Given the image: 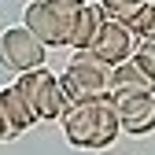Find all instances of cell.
<instances>
[{
    "label": "cell",
    "instance_id": "5b68a950",
    "mask_svg": "<svg viewBox=\"0 0 155 155\" xmlns=\"http://www.w3.org/2000/svg\"><path fill=\"white\" fill-rule=\"evenodd\" d=\"M45 45L37 41V37L26 30V26H8L4 33H0V63H4L8 70H37L45 67Z\"/></svg>",
    "mask_w": 155,
    "mask_h": 155
},
{
    "label": "cell",
    "instance_id": "7a4b0ae2",
    "mask_svg": "<svg viewBox=\"0 0 155 155\" xmlns=\"http://www.w3.org/2000/svg\"><path fill=\"white\" fill-rule=\"evenodd\" d=\"M111 74H114V67H107L100 55H92V52H78L74 59L67 63L63 78H59V89H63L67 107L107 96V92H111Z\"/></svg>",
    "mask_w": 155,
    "mask_h": 155
},
{
    "label": "cell",
    "instance_id": "7c38bea8",
    "mask_svg": "<svg viewBox=\"0 0 155 155\" xmlns=\"http://www.w3.org/2000/svg\"><path fill=\"white\" fill-rule=\"evenodd\" d=\"M129 30L137 33V41H155V4H140V11L133 15Z\"/></svg>",
    "mask_w": 155,
    "mask_h": 155
},
{
    "label": "cell",
    "instance_id": "6da1fadb",
    "mask_svg": "<svg viewBox=\"0 0 155 155\" xmlns=\"http://www.w3.org/2000/svg\"><path fill=\"white\" fill-rule=\"evenodd\" d=\"M63 133L78 148H107L122 133V126H118V114H114L111 100L100 96V100H85V104L67 107L63 111Z\"/></svg>",
    "mask_w": 155,
    "mask_h": 155
},
{
    "label": "cell",
    "instance_id": "9c48e42d",
    "mask_svg": "<svg viewBox=\"0 0 155 155\" xmlns=\"http://www.w3.org/2000/svg\"><path fill=\"white\" fill-rule=\"evenodd\" d=\"M100 22H104V11H100V8H89V4H85L81 18H78V26H74L70 48H78V52H89V45H92L96 30H100Z\"/></svg>",
    "mask_w": 155,
    "mask_h": 155
},
{
    "label": "cell",
    "instance_id": "52a82bcc",
    "mask_svg": "<svg viewBox=\"0 0 155 155\" xmlns=\"http://www.w3.org/2000/svg\"><path fill=\"white\" fill-rule=\"evenodd\" d=\"M22 26H26V30H30V33H33L45 48H63V45H67L63 26H59V18H55V11H52L48 0H33V4L26 8Z\"/></svg>",
    "mask_w": 155,
    "mask_h": 155
},
{
    "label": "cell",
    "instance_id": "277c9868",
    "mask_svg": "<svg viewBox=\"0 0 155 155\" xmlns=\"http://www.w3.org/2000/svg\"><path fill=\"white\" fill-rule=\"evenodd\" d=\"M107 100L118 114L122 133H133V137H144V133L155 129V96L151 89H111Z\"/></svg>",
    "mask_w": 155,
    "mask_h": 155
},
{
    "label": "cell",
    "instance_id": "8992f818",
    "mask_svg": "<svg viewBox=\"0 0 155 155\" xmlns=\"http://www.w3.org/2000/svg\"><path fill=\"white\" fill-rule=\"evenodd\" d=\"M137 45H140V41H137V33H133L126 22L104 18L100 30H96V37H92V45H89V52H92V55H100L107 67H122V63L133 59Z\"/></svg>",
    "mask_w": 155,
    "mask_h": 155
},
{
    "label": "cell",
    "instance_id": "8fae6325",
    "mask_svg": "<svg viewBox=\"0 0 155 155\" xmlns=\"http://www.w3.org/2000/svg\"><path fill=\"white\" fill-rule=\"evenodd\" d=\"M111 89H151V85L144 81V74L133 67V59H129V63H122V67H114V74H111Z\"/></svg>",
    "mask_w": 155,
    "mask_h": 155
},
{
    "label": "cell",
    "instance_id": "30bf717a",
    "mask_svg": "<svg viewBox=\"0 0 155 155\" xmlns=\"http://www.w3.org/2000/svg\"><path fill=\"white\" fill-rule=\"evenodd\" d=\"M55 18H59V26H63V37H67V45H70V37H74V26H78V18H81L85 11V0H48Z\"/></svg>",
    "mask_w": 155,
    "mask_h": 155
},
{
    "label": "cell",
    "instance_id": "9a60e30c",
    "mask_svg": "<svg viewBox=\"0 0 155 155\" xmlns=\"http://www.w3.org/2000/svg\"><path fill=\"white\" fill-rule=\"evenodd\" d=\"M4 137H11V129H8V122H4V111H0V140Z\"/></svg>",
    "mask_w": 155,
    "mask_h": 155
},
{
    "label": "cell",
    "instance_id": "ba28073f",
    "mask_svg": "<svg viewBox=\"0 0 155 155\" xmlns=\"http://www.w3.org/2000/svg\"><path fill=\"white\" fill-rule=\"evenodd\" d=\"M0 111H4V122H8V129H11V137H15V133H22V129H30V126L37 122V114L30 111L22 89H18L15 81L0 89Z\"/></svg>",
    "mask_w": 155,
    "mask_h": 155
},
{
    "label": "cell",
    "instance_id": "5bb4252c",
    "mask_svg": "<svg viewBox=\"0 0 155 155\" xmlns=\"http://www.w3.org/2000/svg\"><path fill=\"white\" fill-rule=\"evenodd\" d=\"M104 11L114 18V22H133V15H137L140 11V4H137V0H104Z\"/></svg>",
    "mask_w": 155,
    "mask_h": 155
},
{
    "label": "cell",
    "instance_id": "3957f363",
    "mask_svg": "<svg viewBox=\"0 0 155 155\" xmlns=\"http://www.w3.org/2000/svg\"><path fill=\"white\" fill-rule=\"evenodd\" d=\"M15 85L22 89V96H26L30 111L37 114V122H41V118H63L67 100H63L59 78H55L52 70H45V67L26 70V74H18V81H15Z\"/></svg>",
    "mask_w": 155,
    "mask_h": 155
},
{
    "label": "cell",
    "instance_id": "4fadbf2b",
    "mask_svg": "<svg viewBox=\"0 0 155 155\" xmlns=\"http://www.w3.org/2000/svg\"><path fill=\"white\" fill-rule=\"evenodd\" d=\"M133 67L144 74V81L155 85V41H140L137 52H133Z\"/></svg>",
    "mask_w": 155,
    "mask_h": 155
}]
</instances>
